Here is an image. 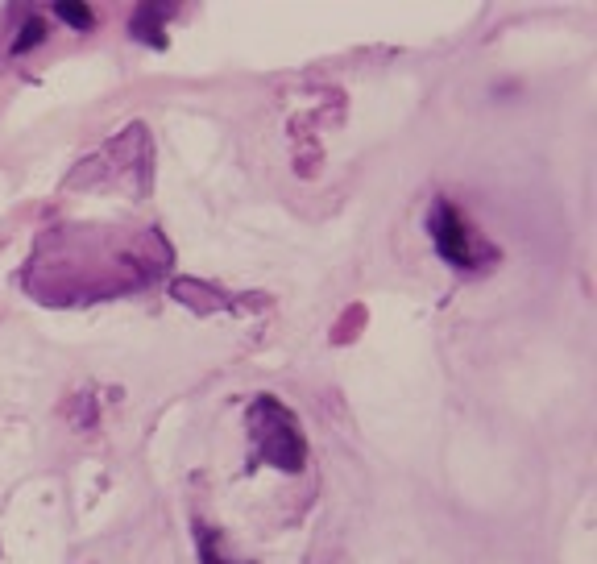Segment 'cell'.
Segmentation results:
<instances>
[{"instance_id":"1","label":"cell","mask_w":597,"mask_h":564,"mask_svg":"<svg viewBox=\"0 0 597 564\" xmlns=\"http://www.w3.org/2000/svg\"><path fill=\"white\" fill-rule=\"evenodd\" d=\"M253 411L266 415V423H262V419H253V436H258L266 461L278 465V469H287V473H295V469L303 465V440H299L295 419L282 411L274 399H262Z\"/></svg>"},{"instance_id":"2","label":"cell","mask_w":597,"mask_h":564,"mask_svg":"<svg viewBox=\"0 0 597 564\" xmlns=\"http://www.w3.org/2000/svg\"><path fill=\"white\" fill-rule=\"evenodd\" d=\"M428 224H432V241L444 253V262H452V266H477V249H473V237H469V224L452 212L448 204H436V212H432Z\"/></svg>"},{"instance_id":"3","label":"cell","mask_w":597,"mask_h":564,"mask_svg":"<svg viewBox=\"0 0 597 564\" xmlns=\"http://www.w3.org/2000/svg\"><path fill=\"white\" fill-rule=\"evenodd\" d=\"M54 13H59L67 25H75V30H92V9L88 5H59V9H54Z\"/></svg>"},{"instance_id":"4","label":"cell","mask_w":597,"mask_h":564,"mask_svg":"<svg viewBox=\"0 0 597 564\" xmlns=\"http://www.w3.org/2000/svg\"><path fill=\"white\" fill-rule=\"evenodd\" d=\"M34 42H42V21H25V34L13 42V50H30Z\"/></svg>"}]
</instances>
